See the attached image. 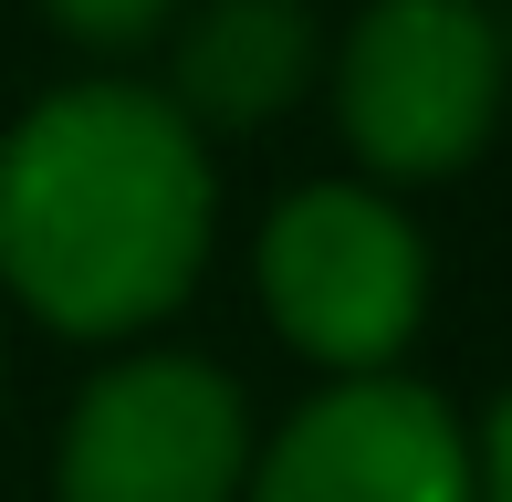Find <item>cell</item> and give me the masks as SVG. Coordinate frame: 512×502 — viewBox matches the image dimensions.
I'll list each match as a JSON object with an SVG mask.
<instances>
[{"label": "cell", "mask_w": 512, "mask_h": 502, "mask_svg": "<svg viewBox=\"0 0 512 502\" xmlns=\"http://www.w3.org/2000/svg\"><path fill=\"white\" fill-rule=\"evenodd\" d=\"M199 126L147 84H63L0 136V283L53 335H136L209 262Z\"/></svg>", "instance_id": "6da1fadb"}, {"label": "cell", "mask_w": 512, "mask_h": 502, "mask_svg": "<svg viewBox=\"0 0 512 502\" xmlns=\"http://www.w3.org/2000/svg\"><path fill=\"white\" fill-rule=\"evenodd\" d=\"M502 74L512 63L481 0H366L335 53L345 147L377 178H450L492 147Z\"/></svg>", "instance_id": "7a4b0ae2"}, {"label": "cell", "mask_w": 512, "mask_h": 502, "mask_svg": "<svg viewBox=\"0 0 512 502\" xmlns=\"http://www.w3.org/2000/svg\"><path fill=\"white\" fill-rule=\"evenodd\" d=\"M262 314L314 367L387 377L429 314V251L377 189H293L262 220Z\"/></svg>", "instance_id": "3957f363"}, {"label": "cell", "mask_w": 512, "mask_h": 502, "mask_svg": "<svg viewBox=\"0 0 512 502\" xmlns=\"http://www.w3.org/2000/svg\"><path fill=\"white\" fill-rule=\"evenodd\" d=\"M251 471V408L209 356H126L63 419L53 502H230Z\"/></svg>", "instance_id": "277c9868"}, {"label": "cell", "mask_w": 512, "mask_h": 502, "mask_svg": "<svg viewBox=\"0 0 512 502\" xmlns=\"http://www.w3.org/2000/svg\"><path fill=\"white\" fill-rule=\"evenodd\" d=\"M251 502H481V471L418 377H345L283 419Z\"/></svg>", "instance_id": "5b68a950"}, {"label": "cell", "mask_w": 512, "mask_h": 502, "mask_svg": "<svg viewBox=\"0 0 512 502\" xmlns=\"http://www.w3.org/2000/svg\"><path fill=\"white\" fill-rule=\"evenodd\" d=\"M178 116H209V126H262L283 116L293 95L314 84V11L304 0H209L189 11V32H178Z\"/></svg>", "instance_id": "8992f818"}, {"label": "cell", "mask_w": 512, "mask_h": 502, "mask_svg": "<svg viewBox=\"0 0 512 502\" xmlns=\"http://www.w3.org/2000/svg\"><path fill=\"white\" fill-rule=\"evenodd\" d=\"M42 11H53L74 42H95V53H126V42L168 32V11H178V0H42Z\"/></svg>", "instance_id": "52a82bcc"}, {"label": "cell", "mask_w": 512, "mask_h": 502, "mask_svg": "<svg viewBox=\"0 0 512 502\" xmlns=\"http://www.w3.org/2000/svg\"><path fill=\"white\" fill-rule=\"evenodd\" d=\"M471 471H481V502H512V387L492 398V429H481Z\"/></svg>", "instance_id": "ba28073f"}, {"label": "cell", "mask_w": 512, "mask_h": 502, "mask_svg": "<svg viewBox=\"0 0 512 502\" xmlns=\"http://www.w3.org/2000/svg\"><path fill=\"white\" fill-rule=\"evenodd\" d=\"M502 63H512V32H502Z\"/></svg>", "instance_id": "9c48e42d"}]
</instances>
